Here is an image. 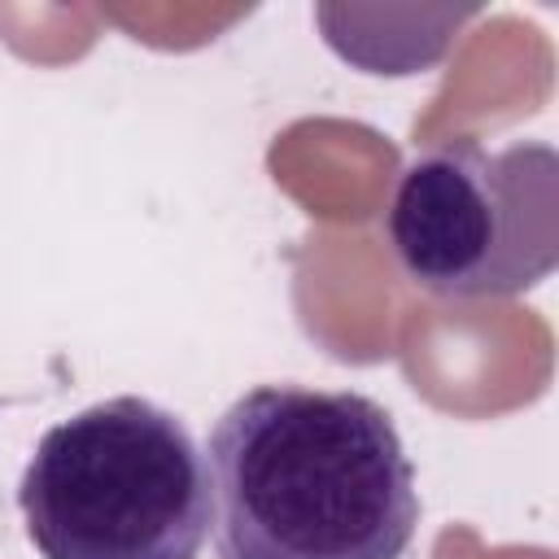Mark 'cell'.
<instances>
[{
    "label": "cell",
    "mask_w": 559,
    "mask_h": 559,
    "mask_svg": "<svg viewBox=\"0 0 559 559\" xmlns=\"http://www.w3.org/2000/svg\"><path fill=\"white\" fill-rule=\"evenodd\" d=\"M402 275L450 301L515 297L559 266V157L546 140H450L415 157L389 205Z\"/></svg>",
    "instance_id": "obj_3"
},
{
    "label": "cell",
    "mask_w": 559,
    "mask_h": 559,
    "mask_svg": "<svg viewBox=\"0 0 559 559\" xmlns=\"http://www.w3.org/2000/svg\"><path fill=\"white\" fill-rule=\"evenodd\" d=\"M218 559H402L419 528L415 467L367 393L258 384L205 445Z\"/></svg>",
    "instance_id": "obj_1"
},
{
    "label": "cell",
    "mask_w": 559,
    "mask_h": 559,
    "mask_svg": "<svg viewBox=\"0 0 559 559\" xmlns=\"http://www.w3.org/2000/svg\"><path fill=\"white\" fill-rule=\"evenodd\" d=\"M17 507L44 559H197L210 472L175 411L122 393L35 441Z\"/></svg>",
    "instance_id": "obj_2"
}]
</instances>
